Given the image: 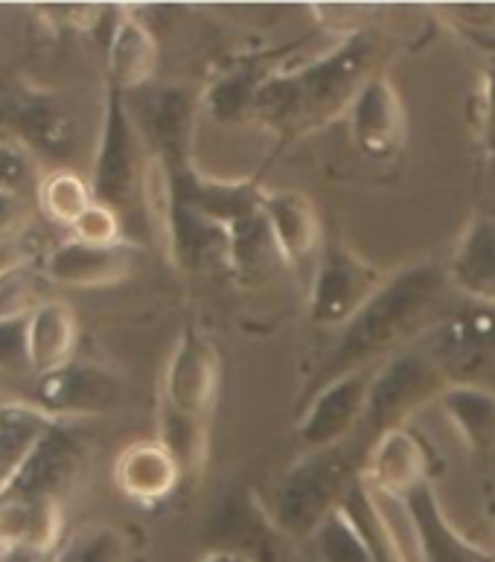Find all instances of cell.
<instances>
[{
    "label": "cell",
    "instance_id": "obj_1",
    "mask_svg": "<svg viewBox=\"0 0 495 562\" xmlns=\"http://www.w3.org/2000/svg\"><path fill=\"white\" fill-rule=\"evenodd\" d=\"M376 44L364 33L350 35L297 70H278L262 79L254 123L269 128L280 146L347 117L361 88L376 76Z\"/></svg>",
    "mask_w": 495,
    "mask_h": 562
},
{
    "label": "cell",
    "instance_id": "obj_2",
    "mask_svg": "<svg viewBox=\"0 0 495 562\" xmlns=\"http://www.w3.org/2000/svg\"><path fill=\"white\" fill-rule=\"evenodd\" d=\"M446 285L452 283L440 262H417L412 269L391 274L376 297L341 329L324 370V385L359 368H373L405 350V345L423 333H431Z\"/></svg>",
    "mask_w": 495,
    "mask_h": 562
},
{
    "label": "cell",
    "instance_id": "obj_3",
    "mask_svg": "<svg viewBox=\"0 0 495 562\" xmlns=\"http://www.w3.org/2000/svg\"><path fill=\"white\" fill-rule=\"evenodd\" d=\"M359 472H353L341 446L329 452H306V458L292 463L262 495L266 519L285 539L312 542L320 525L341 507Z\"/></svg>",
    "mask_w": 495,
    "mask_h": 562
},
{
    "label": "cell",
    "instance_id": "obj_4",
    "mask_svg": "<svg viewBox=\"0 0 495 562\" xmlns=\"http://www.w3.org/2000/svg\"><path fill=\"white\" fill-rule=\"evenodd\" d=\"M149 160L151 158H146V151H143L140 128H137L123 93L109 88L97 158H93V202L109 204L111 211L117 213L132 207L135 202H143Z\"/></svg>",
    "mask_w": 495,
    "mask_h": 562
},
{
    "label": "cell",
    "instance_id": "obj_5",
    "mask_svg": "<svg viewBox=\"0 0 495 562\" xmlns=\"http://www.w3.org/2000/svg\"><path fill=\"white\" fill-rule=\"evenodd\" d=\"M387 278L391 274L347 245H324L310 285V321L320 329H345L376 297Z\"/></svg>",
    "mask_w": 495,
    "mask_h": 562
},
{
    "label": "cell",
    "instance_id": "obj_6",
    "mask_svg": "<svg viewBox=\"0 0 495 562\" xmlns=\"http://www.w3.org/2000/svg\"><path fill=\"white\" fill-rule=\"evenodd\" d=\"M446 385L449 379L437 356L414 350L394 352L391 359L376 364L364 426L379 428V435L387 428L405 426L420 405L435 403Z\"/></svg>",
    "mask_w": 495,
    "mask_h": 562
},
{
    "label": "cell",
    "instance_id": "obj_7",
    "mask_svg": "<svg viewBox=\"0 0 495 562\" xmlns=\"http://www.w3.org/2000/svg\"><path fill=\"white\" fill-rule=\"evenodd\" d=\"M218 385H222V359H218L216 345L202 329L187 327L178 336L164 368L160 405L181 417L211 426Z\"/></svg>",
    "mask_w": 495,
    "mask_h": 562
},
{
    "label": "cell",
    "instance_id": "obj_8",
    "mask_svg": "<svg viewBox=\"0 0 495 562\" xmlns=\"http://www.w3.org/2000/svg\"><path fill=\"white\" fill-rule=\"evenodd\" d=\"M373 373H376V364L345 373L318 387V394L312 396L306 412L297 420V440L306 452L338 449L356 428L364 426Z\"/></svg>",
    "mask_w": 495,
    "mask_h": 562
},
{
    "label": "cell",
    "instance_id": "obj_9",
    "mask_svg": "<svg viewBox=\"0 0 495 562\" xmlns=\"http://www.w3.org/2000/svg\"><path fill=\"white\" fill-rule=\"evenodd\" d=\"M155 227L172 262L181 269L216 271L234 266V248H230V234L225 227L181 204L172 193H169L167 211L160 213Z\"/></svg>",
    "mask_w": 495,
    "mask_h": 562
},
{
    "label": "cell",
    "instance_id": "obj_10",
    "mask_svg": "<svg viewBox=\"0 0 495 562\" xmlns=\"http://www.w3.org/2000/svg\"><path fill=\"white\" fill-rule=\"evenodd\" d=\"M85 463H88V449L82 440L70 428L56 423L26 458L24 470L7 495L30 498V502H59L82 479Z\"/></svg>",
    "mask_w": 495,
    "mask_h": 562
},
{
    "label": "cell",
    "instance_id": "obj_11",
    "mask_svg": "<svg viewBox=\"0 0 495 562\" xmlns=\"http://www.w3.org/2000/svg\"><path fill=\"white\" fill-rule=\"evenodd\" d=\"M347 123L361 155L373 160L394 158L396 151H403L408 137L403 97L385 74H376L361 88L353 109L347 114Z\"/></svg>",
    "mask_w": 495,
    "mask_h": 562
},
{
    "label": "cell",
    "instance_id": "obj_12",
    "mask_svg": "<svg viewBox=\"0 0 495 562\" xmlns=\"http://www.w3.org/2000/svg\"><path fill=\"white\" fill-rule=\"evenodd\" d=\"M359 475L370 487L408 498L431 484V452L420 431H414L412 426L387 428L370 446L368 461Z\"/></svg>",
    "mask_w": 495,
    "mask_h": 562
},
{
    "label": "cell",
    "instance_id": "obj_13",
    "mask_svg": "<svg viewBox=\"0 0 495 562\" xmlns=\"http://www.w3.org/2000/svg\"><path fill=\"white\" fill-rule=\"evenodd\" d=\"M260 213L274 254L285 266L301 269L303 262L318 260L324 251V227L312 199L297 190H266Z\"/></svg>",
    "mask_w": 495,
    "mask_h": 562
},
{
    "label": "cell",
    "instance_id": "obj_14",
    "mask_svg": "<svg viewBox=\"0 0 495 562\" xmlns=\"http://www.w3.org/2000/svg\"><path fill=\"white\" fill-rule=\"evenodd\" d=\"M38 408L50 417H85L117 408L123 400V382L109 370L93 364H74L38 376Z\"/></svg>",
    "mask_w": 495,
    "mask_h": 562
},
{
    "label": "cell",
    "instance_id": "obj_15",
    "mask_svg": "<svg viewBox=\"0 0 495 562\" xmlns=\"http://www.w3.org/2000/svg\"><path fill=\"white\" fill-rule=\"evenodd\" d=\"M135 257L126 245H88L68 239L53 248L44 271L53 283L70 289H105L117 285L132 274Z\"/></svg>",
    "mask_w": 495,
    "mask_h": 562
},
{
    "label": "cell",
    "instance_id": "obj_16",
    "mask_svg": "<svg viewBox=\"0 0 495 562\" xmlns=\"http://www.w3.org/2000/svg\"><path fill=\"white\" fill-rule=\"evenodd\" d=\"M202 109V100H193L187 88H160L149 97L143 109V128L155 143V158L167 167H184L193 164V132L195 111Z\"/></svg>",
    "mask_w": 495,
    "mask_h": 562
},
{
    "label": "cell",
    "instance_id": "obj_17",
    "mask_svg": "<svg viewBox=\"0 0 495 562\" xmlns=\"http://www.w3.org/2000/svg\"><path fill=\"white\" fill-rule=\"evenodd\" d=\"M181 475L184 470L158 437L128 443L114 463V481L120 493L137 504L167 502L181 484Z\"/></svg>",
    "mask_w": 495,
    "mask_h": 562
},
{
    "label": "cell",
    "instance_id": "obj_18",
    "mask_svg": "<svg viewBox=\"0 0 495 562\" xmlns=\"http://www.w3.org/2000/svg\"><path fill=\"white\" fill-rule=\"evenodd\" d=\"M449 283L481 306H495V216H475L458 236L449 260Z\"/></svg>",
    "mask_w": 495,
    "mask_h": 562
},
{
    "label": "cell",
    "instance_id": "obj_19",
    "mask_svg": "<svg viewBox=\"0 0 495 562\" xmlns=\"http://www.w3.org/2000/svg\"><path fill=\"white\" fill-rule=\"evenodd\" d=\"M61 551V504L30 502L18 495L0 498V551Z\"/></svg>",
    "mask_w": 495,
    "mask_h": 562
},
{
    "label": "cell",
    "instance_id": "obj_20",
    "mask_svg": "<svg viewBox=\"0 0 495 562\" xmlns=\"http://www.w3.org/2000/svg\"><path fill=\"white\" fill-rule=\"evenodd\" d=\"M158 70V42L132 12H120L109 38V88L137 91Z\"/></svg>",
    "mask_w": 495,
    "mask_h": 562
},
{
    "label": "cell",
    "instance_id": "obj_21",
    "mask_svg": "<svg viewBox=\"0 0 495 562\" xmlns=\"http://www.w3.org/2000/svg\"><path fill=\"white\" fill-rule=\"evenodd\" d=\"M408 504L420 525L428 562H495V551L472 542L466 533L454 528L431 484L408 495Z\"/></svg>",
    "mask_w": 495,
    "mask_h": 562
},
{
    "label": "cell",
    "instance_id": "obj_22",
    "mask_svg": "<svg viewBox=\"0 0 495 562\" xmlns=\"http://www.w3.org/2000/svg\"><path fill=\"white\" fill-rule=\"evenodd\" d=\"M440 412L461 437L463 446L475 454L495 449V391L472 382H449L435 400Z\"/></svg>",
    "mask_w": 495,
    "mask_h": 562
},
{
    "label": "cell",
    "instance_id": "obj_23",
    "mask_svg": "<svg viewBox=\"0 0 495 562\" xmlns=\"http://www.w3.org/2000/svg\"><path fill=\"white\" fill-rule=\"evenodd\" d=\"M30 333V361L33 373L47 376L56 370L68 368L79 345V321L65 301H47L26 318Z\"/></svg>",
    "mask_w": 495,
    "mask_h": 562
},
{
    "label": "cell",
    "instance_id": "obj_24",
    "mask_svg": "<svg viewBox=\"0 0 495 562\" xmlns=\"http://www.w3.org/2000/svg\"><path fill=\"white\" fill-rule=\"evenodd\" d=\"M56 417L30 403L0 405V498L12 490L24 470L26 458L42 443V437L56 426Z\"/></svg>",
    "mask_w": 495,
    "mask_h": 562
},
{
    "label": "cell",
    "instance_id": "obj_25",
    "mask_svg": "<svg viewBox=\"0 0 495 562\" xmlns=\"http://www.w3.org/2000/svg\"><path fill=\"white\" fill-rule=\"evenodd\" d=\"M47 271L33 260H15L0 266V324L30 318L35 310L53 301Z\"/></svg>",
    "mask_w": 495,
    "mask_h": 562
},
{
    "label": "cell",
    "instance_id": "obj_26",
    "mask_svg": "<svg viewBox=\"0 0 495 562\" xmlns=\"http://www.w3.org/2000/svg\"><path fill=\"white\" fill-rule=\"evenodd\" d=\"M21 132L35 149H42L44 155L59 158L65 151H70L76 137V126L70 111L53 97H35L21 109L18 114Z\"/></svg>",
    "mask_w": 495,
    "mask_h": 562
},
{
    "label": "cell",
    "instance_id": "obj_27",
    "mask_svg": "<svg viewBox=\"0 0 495 562\" xmlns=\"http://www.w3.org/2000/svg\"><path fill=\"white\" fill-rule=\"evenodd\" d=\"M431 345L440 356H470L495 345V306L463 310L452 318L440 321L431 329Z\"/></svg>",
    "mask_w": 495,
    "mask_h": 562
},
{
    "label": "cell",
    "instance_id": "obj_28",
    "mask_svg": "<svg viewBox=\"0 0 495 562\" xmlns=\"http://www.w3.org/2000/svg\"><path fill=\"white\" fill-rule=\"evenodd\" d=\"M269 74L257 70H234V74L218 76L202 97V109L216 123H239L254 117V102L260 93V85Z\"/></svg>",
    "mask_w": 495,
    "mask_h": 562
},
{
    "label": "cell",
    "instance_id": "obj_29",
    "mask_svg": "<svg viewBox=\"0 0 495 562\" xmlns=\"http://www.w3.org/2000/svg\"><path fill=\"white\" fill-rule=\"evenodd\" d=\"M158 440L172 452L181 470L202 472L211 446V426L158 405Z\"/></svg>",
    "mask_w": 495,
    "mask_h": 562
},
{
    "label": "cell",
    "instance_id": "obj_30",
    "mask_svg": "<svg viewBox=\"0 0 495 562\" xmlns=\"http://www.w3.org/2000/svg\"><path fill=\"white\" fill-rule=\"evenodd\" d=\"M38 204H42L44 216H50L59 225L74 227L76 218L93 204V193L76 172L59 169V172L44 178L42 187H38Z\"/></svg>",
    "mask_w": 495,
    "mask_h": 562
},
{
    "label": "cell",
    "instance_id": "obj_31",
    "mask_svg": "<svg viewBox=\"0 0 495 562\" xmlns=\"http://www.w3.org/2000/svg\"><path fill=\"white\" fill-rule=\"evenodd\" d=\"M68 562H128V537L114 525H93L61 548Z\"/></svg>",
    "mask_w": 495,
    "mask_h": 562
},
{
    "label": "cell",
    "instance_id": "obj_32",
    "mask_svg": "<svg viewBox=\"0 0 495 562\" xmlns=\"http://www.w3.org/2000/svg\"><path fill=\"white\" fill-rule=\"evenodd\" d=\"M74 239L88 245H123V225L120 213L111 211L109 204L93 202L82 216L74 222Z\"/></svg>",
    "mask_w": 495,
    "mask_h": 562
},
{
    "label": "cell",
    "instance_id": "obj_33",
    "mask_svg": "<svg viewBox=\"0 0 495 562\" xmlns=\"http://www.w3.org/2000/svg\"><path fill=\"white\" fill-rule=\"evenodd\" d=\"M472 120H475L484 149L490 158H495V61H487V68L481 70L479 91L472 100Z\"/></svg>",
    "mask_w": 495,
    "mask_h": 562
},
{
    "label": "cell",
    "instance_id": "obj_34",
    "mask_svg": "<svg viewBox=\"0 0 495 562\" xmlns=\"http://www.w3.org/2000/svg\"><path fill=\"white\" fill-rule=\"evenodd\" d=\"M0 370H7V373H26V370H33L26 318L3 321L0 324Z\"/></svg>",
    "mask_w": 495,
    "mask_h": 562
},
{
    "label": "cell",
    "instance_id": "obj_35",
    "mask_svg": "<svg viewBox=\"0 0 495 562\" xmlns=\"http://www.w3.org/2000/svg\"><path fill=\"white\" fill-rule=\"evenodd\" d=\"M33 181V160L15 143H0V193H21Z\"/></svg>",
    "mask_w": 495,
    "mask_h": 562
},
{
    "label": "cell",
    "instance_id": "obj_36",
    "mask_svg": "<svg viewBox=\"0 0 495 562\" xmlns=\"http://www.w3.org/2000/svg\"><path fill=\"white\" fill-rule=\"evenodd\" d=\"M26 218H30V207L24 204L21 193H0V243L21 234Z\"/></svg>",
    "mask_w": 495,
    "mask_h": 562
},
{
    "label": "cell",
    "instance_id": "obj_37",
    "mask_svg": "<svg viewBox=\"0 0 495 562\" xmlns=\"http://www.w3.org/2000/svg\"><path fill=\"white\" fill-rule=\"evenodd\" d=\"M461 33L466 35V42L487 53L490 61H495V33H484V30H472V26H461Z\"/></svg>",
    "mask_w": 495,
    "mask_h": 562
},
{
    "label": "cell",
    "instance_id": "obj_38",
    "mask_svg": "<svg viewBox=\"0 0 495 562\" xmlns=\"http://www.w3.org/2000/svg\"><path fill=\"white\" fill-rule=\"evenodd\" d=\"M59 554H47V551H30V548H21V551H9L0 562H56Z\"/></svg>",
    "mask_w": 495,
    "mask_h": 562
},
{
    "label": "cell",
    "instance_id": "obj_39",
    "mask_svg": "<svg viewBox=\"0 0 495 562\" xmlns=\"http://www.w3.org/2000/svg\"><path fill=\"white\" fill-rule=\"evenodd\" d=\"M199 562H254V560L248 554H243V551H227L225 548V551H213V554H207Z\"/></svg>",
    "mask_w": 495,
    "mask_h": 562
},
{
    "label": "cell",
    "instance_id": "obj_40",
    "mask_svg": "<svg viewBox=\"0 0 495 562\" xmlns=\"http://www.w3.org/2000/svg\"><path fill=\"white\" fill-rule=\"evenodd\" d=\"M487 516H490V521H493V528H495V498L487 504Z\"/></svg>",
    "mask_w": 495,
    "mask_h": 562
},
{
    "label": "cell",
    "instance_id": "obj_41",
    "mask_svg": "<svg viewBox=\"0 0 495 562\" xmlns=\"http://www.w3.org/2000/svg\"><path fill=\"white\" fill-rule=\"evenodd\" d=\"M65 548V546H61ZM56 562H68V557H65V551H59V557H56Z\"/></svg>",
    "mask_w": 495,
    "mask_h": 562
},
{
    "label": "cell",
    "instance_id": "obj_42",
    "mask_svg": "<svg viewBox=\"0 0 495 562\" xmlns=\"http://www.w3.org/2000/svg\"><path fill=\"white\" fill-rule=\"evenodd\" d=\"M3 557H7V551H0V560H3Z\"/></svg>",
    "mask_w": 495,
    "mask_h": 562
},
{
    "label": "cell",
    "instance_id": "obj_43",
    "mask_svg": "<svg viewBox=\"0 0 495 562\" xmlns=\"http://www.w3.org/2000/svg\"><path fill=\"white\" fill-rule=\"evenodd\" d=\"M0 405H3V400H0Z\"/></svg>",
    "mask_w": 495,
    "mask_h": 562
}]
</instances>
